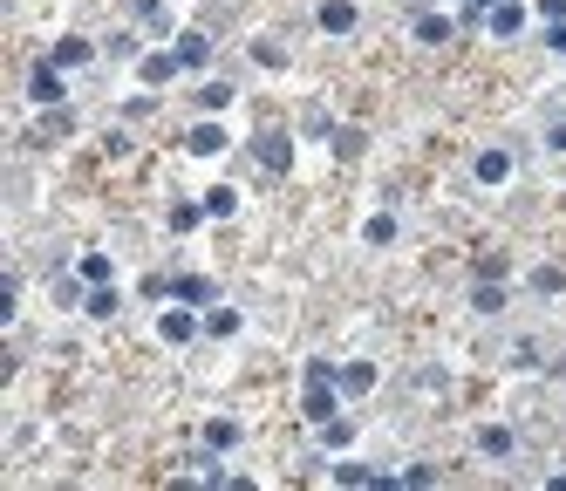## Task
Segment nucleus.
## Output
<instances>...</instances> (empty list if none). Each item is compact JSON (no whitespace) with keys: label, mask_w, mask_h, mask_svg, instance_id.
<instances>
[{"label":"nucleus","mask_w":566,"mask_h":491,"mask_svg":"<svg viewBox=\"0 0 566 491\" xmlns=\"http://www.w3.org/2000/svg\"><path fill=\"white\" fill-rule=\"evenodd\" d=\"M512 178H519V157L505 151V144H485V151L471 157V185L478 191H505Z\"/></svg>","instance_id":"1"},{"label":"nucleus","mask_w":566,"mask_h":491,"mask_svg":"<svg viewBox=\"0 0 566 491\" xmlns=\"http://www.w3.org/2000/svg\"><path fill=\"white\" fill-rule=\"evenodd\" d=\"M157 335L171 341V348H191V341L205 335V307H164V314H157Z\"/></svg>","instance_id":"2"},{"label":"nucleus","mask_w":566,"mask_h":491,"mask_svg":"<svg viewBox=\"0 0 566 491\" xmlns=\"http://www.w3.org/2000/svg\"><path fill=\"white\" fill-rule=\"evenodd\" d=\"M341 403H348V396H341L335 376H307V389H301V416H307V423H328Z\"/></svg>","instance_id":"3"},{"label":"nucleus","mask_w":566,"mask_h":491,"mask_svg":"<svg viewBox=\"0 0 566 491\" xmlns=\"http://www.w3.org/2000/svg\"><path fill=\"white\" fill-rule=\"evenodd\" d=\"M28 96H35L41 110L69 103V69H55V62H35V76H28Z\"/></svg>","instance_id":"4"},{"label":"nucleus","mask_w":566,"mask_h":491,"mask_svg":"<svg viewBox=\"0 0 566 491\" xmlns=\"http://www.w3.org/2000/svg\"><path fill=\"white\" fill-rule=\"evenodd\" d=\"M253 157H260V171L280 178V171H294V137H287V130H260V137H253Z\"/></svg>","instance_id":"5"},{"label":"nucleus","mask_w":566,"mask_h":491,"mask_svg":"<svg viewBox=\"0 0 566 491\" xmlns=\"http://www.w3.org/2000/svg\"><path fill=\"white\" fill-rule=\"evenodd\" d=\"M226 144H232V130L219 123V116H198V123L185 130V151H191V157H219Z\"/></svg>","instance_id":"6"},{"label":"nucleus","mask_w":566,"mask_h":491,"mask_svg":"<svg viewBox=\"0 0 566 491\" xmlns=\"http://www.w3.org/2000/svg\"><path fill=\"white\" fill-rule=\"evenodd\" d=\"M471 444H478V457H491V464H512V457H519V430H512V423H485Z\"/></svg>","instance_id":"7"},{"label":"nucleus","mask_w":566,"mask_h":491,"mask_svg":"<svg viewBox=\"0 0 566 491\" xmlns=\"http://www.w3.org/2000/svg\"><path fill=\"white\" fill-rule=\"evenodd\" d=\"M355 21H362L355 0H321V7H314V28H321V35H355Z\"/></svg>","instance_id":"8"},{"label":"nucleus","mask_w":566,"mask_h":491,"mask_svg":"<svg viewBox=\"0 0 566 491\" xmlns=\"http://www.w3.org/2000/svg\"><path fill=\"white\" fill-rule=\"evenodd\" d=\"M171 55H178V69H205V62H212V35H198V28H178V35H171Z\"/></svg>","instance_id":"9"},{"label":"nucleus","mask_w":566,"mask_h":491,"mask_svg":"<svg viewBox=\"0 0 566 491\" xmlns=\"http://www.w3.org/2000/svg\"><path fill=\"white\" fill-rule=\"evenodd\" d=\"M48 62H55V69H89V62H96V41L89 35H62L55 48H48Z\"/></svg>","instance_id":"10"},{"label":"nucleus","mask_w":566,"mask_h":491,"mask_svg":"<svg viewBox=\"0 0 566 491\" xmlns=\"http://www.w3.org/2000/svg\"><path fill=\"white\" fill-rule=\"evenodd\" d=\"M341 396H348V403H362V396H369V389H376V382H382V369H376V362H341Z\"/></svg>","instance_id":"11"},{"label":"nucleus","mask_w":566,"mask_h":491,"mask_svg":"<svg viewBox=\"0 0 566 491\" xmlns=\"http://www.w3.org/2000/svg\"><path fill=\"white\" fill-rule=\"evenodd\" d=\"M178 76H185V69H178V55H171V48H164V55H144V62H137V82H144V89H171Z\"/></svg>","instance_id":"12"},{"label":"nucleus","mask_w":566,"mask_h":491,"mask_svg":"<svg viewBox=\"0 0 566 491\" xmlns=\"http://www.w3.org/2000/svg\"><path fill=\"white\" fill-rule=\"evenodd\" d=\"M505 301H512V280H471V314H505Z\"/></svg>","instance_id":"13"},{"label":"nucleus","mask_w":566,"mask_h":491,"mask_svg":"<svg viewBox=\"0 0 566 491\" xmlns=\"http://www.w3.org/2000/svg\"><path fill=\"white\" fill-rule=\"evenodd\" d=\"M171 301H185V307H212V301H219V287H212L205 273H178V280H171Z\"/></svg>","instance_id":"14"},{"label":"nucleus","mask_w":566,"mask_h":491,"mask_svg":"<svg viewBox=\"0 0 566 491\" xmlns=\"http://www.w3.org/2000/svg\"><path fill=\"white\" fill-rule=\"evenodd\" d=\"M485 28L498 41H512V35H526V7H519V0H498V7H491L485 14Z\"/></svg>","instance_id":"15"},{"label":"nucleus","mask_w":566,"mask_h":491,"mask_svg":"<svg viewBox=\"0 0 566 491\" xmlns=\"http://www.w3.org/2000/svg\"><path fill=\"white\" fill-rule=\"evenodd\" d=\"M239 328H246V314H239V307H205V341H232L239 335Z\"/></svg>","instance_id":"16"},{"label":"nucleus","mask_w":566,"mask_h":491,"mask_svg":"<svg viewBox=\"0 0 566 491\" xmlns=\"http://www.w3.org/2000/svg\"><path fill=\"white\" fill-rule=\"evenodd\" d=\"M451 35H457L451 14H416V41H423V48H444Z\"/></svg>","instance_id":"17"},{"label":"nucleus","mask_w":566,"mask_h":491,"mask_svg":"<svg viewBox=\"0 0 566 491\" xmlns=\"http://www.w3.org/2000/svg\"><path fill=\"white\" fill-rule=\"evenodd\" d=\"M314 430H321V444H328V451H348V444H355V416H328V423H314Z\"/></svg>","instance_id":"18"},{"label":"nucleus","mask_w":566,"mask_h":491,"mask_svg":"<svg viewBox=\"0 0 566 491\" xmlns=\"http://www.w3.org/2000/svg\"><path fill=\"white\" fill-rule=\"evenodd\" d=\"M471 280H512V260H505L498 246H485V253L471 260Z\"/></svg>","instance_id":"19"},{"label":"nucleus","mask_w":566,"mask_h":491,"mask_svg":"<svg viewBox=\"0 0 566 491\" xmlns=\"http://www.w3.org/2000/svg\"><path fill=\"white\" fill-rule=\"evenodd\" d=\"M82 307H89L96 321H116V314H123V294H116L110 280H103V287H89V301H82Z\"/></svg>","instance_id":"20"},{"label":"nucleus","mask_w":566,"mask_h":491,"mask_svg":"<svg viewBox=\"0 0 566 491\" xmlns=\"http://www.w3.org/2000/svg\"><path fill=\"white\" fill-rule=\"evenodd\" d=\"M239 437H246V430H239L232 416H212V423H205V444H212V451H239Z\"/></svg>","instance_id":"21"},{"label":"nucleus","mask_w":566,"mask_h":491,"mask_svg":"<svg viewBox=\"0 0 566 491\" xmlns=\"http://www.w3.org/2000/svg\"><path fill=\"white\" fill-rule=\"evenodd\" d=\"M212 212H205V198H178L171 205V232H191V226H205Z\"/></svg>","instance_id":"22"},{"label":"nucleus","mask_w":566,"mask_h":491,"mask_svg":"<svg viewBox=\"0 0 566 491\" xmlns=\"http://www.w3.org/2000/svg\"><path fill=\"white\" fill-rule=\"evenodd\" d=\"M82 123H76V110H69V103H55V110L41 116V137H76Z\"/></svg>","instance_id":"23"},{"label":"nucleus","mask_w":566,"mask_h":491,"mask_svg":"<svg viewBox=\"0 0 566 491\" xmlns=\"http://www.w3.org/2000/svg\"><path fill=\"white\" fill-rule=\"evenodd\" d=\"M198 110H205V116H226L232 110V82H205V89H198Z\"/></svg>","instance_id":"24"},{"label":"nucleus","mask_w":566,"mask_h":491,"mask_svg":"<svg viewBox=\"0 0 566 491\" xmlns=\"http://www.w3.org/2000/svg\"><path fill=\"white\" fill-rule=\"evenodd\" d=\"M253 62H260V69H287V41L260 35V41H253Z\"/></svg>","instance_id":"25"},{"label":"nucleus","mask_w":566,"mask_h":491,"mask_svg":"<svg viewBox=\"0 0 566 491\" xmlns=\"http://www.w3.org/2000/svg\"><path fill=\"white\" fill-rule=\"evenodd\" d=\"M328 151H335V157H362V151H369V137H362L355 123H341L335 137H328Z\"/></svg>","instance_id":"26"},{"label":"nucleus","mask_w":566,"mask_h":491,"mask_svg":"<svg viewBox=\"0 0 566 491\" xmlns=\"http://www.w3.org/2000/svg\"><path fill=\"white\" fill-rule=\"evenodd\" d=\"M362 246H396V212H376V219L362 226Z\"/></svg>","instance_id":"27"},{"label":"nucleus","mask_w":566,"mask_h":491,"mask_svg":"<svg viewBox=\"0 0 566 491\" xmlns=\"http://www.w3.org/2000/svg\"><path fill=\"white\" fill-rule=\"evenodd\" d=\"M130 14H137V21H144L151 35H164V28H171V14H164V0H130Z\"/></svg>","instance_id":"28"},{"label":"nucleus","mask_w":566,"mask_h":491,"mask_svg":"<svg viewBox=\"0 0 566 491\" xmlns=\"http://www.w3.org/2000/svg\"><path fill=\"white\" fill-rule=\"evenodd\" d=\"M205 212H212V219H232V212H239V191H232V185H212V191H205Z\"/></svg>","instance_id":"29"},{"label":"nucleus","mask_w":566,"mask_h":491,"mask_svg":"<svg viewBox=\"0 0 566 491\" xmlns=\"http://www.w3.org/2000/svg\"><path fill=\"white\" fill-rule=\"evenodd\" d=\"M76 273L89 280V287H103V280H110V253H82V260H76Z\"/></svg>","instance_id":"30"},{"label":"nucleus","mask_w":566,"mask_h":491,"mask_svg":"<svg viewBox=\"0 0 566 491\" xmlns=\"http://www.w3.org/2000/svg\"><path fill=\"white\" fill-rule=\"evenodd\" d=\"M532 294H566V273L560 266H539V273H532Z\"/></svg>","instance_id":"31"},{"label":"nucleus","mask_w":566,"mask_h":491,"mask_svg":"<svg viewBox=\"0 0 566 491\" xmlns=\"http://www.w3.org/2000/svg\"><path fill=\"white\" fill-rule=\"evenodd\" d=\"M14 307H21V280L7 273V280H0V321H7V328H14Z\"/></svg>","instance_id":"32"},{"label":"nucleus","mask_w":566,"mask_h":491,"mask_svg":"<svg viewBox=\"0 0 566 491\" xmlns=\"http://www.w3.org/2000/svg\"><path fill=\"white\" fill-rule=\"evenodd\" d=\"M444 478V471H430V464H410V471H396V485H416V491H430Z\"/></svg>","instance_id":"33"},{"label":"nucleus","mask_w":566,"mask_h":491,"mask_svg":"<svg viewBox=\"0 0 566 491\" xmlns=\"http://www.w3.org/2000/svg\"><path fill=\"white\" fill-rule=\"evenodd\" d=\"M539 14H546V21H566V0H539Z\"/></svg>","instance_id":"34"},{"label":"nucleus","mask_w":566,"mask_h":491,"mask_svg":"<svg viewBox=\"0 0 566 491\" xmlns=\"http://www.w3.org/2000/svg\"><path fill=\"white\" fill-rule=\"evenodd\" d=\"M546 151H566V123H553V130H546Z\"/></svg>","instance_id":"35"},{"label":"nucleus","mask_w":566,"mask_h":491,"mask_svg":"<svg viewBox=\"0 0 566 491\" xmlns=\"http://www.w3.org/2000/svg\"><path fill=\"white\" fill-rule=\"evenodd\" d=\"M491 7H498V0H464V14H491Z\"/></svg>","instance_id":"36"}]
</instances>
